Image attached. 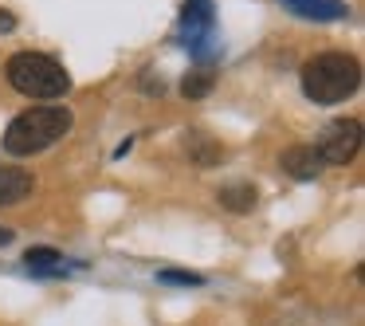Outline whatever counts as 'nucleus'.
I'll return each instance as SVG.
<instances>
[{"label":"nucleus","mask_w":365,"mask_h":326,"mask_svg":"<svg viewBox=\"0 0 365 326\" xmlns=\"http://www.w3.org/2000/svg\"><path fill=\"white\" fill-rule=\"evenodd\" d=\"M12 236H16V232H12V228H4V224H0V248H4V244H12Z\"/></svg>","instance_id":"dca6fc26"},{"label":"nucleus","mask_w":365,"mask_h":326,"mask_svg":"<svg viewBox=\"0 0 365 326\" xmlns=\"http://www.w3.org/2000/svg\"><path fill=\"white\" fill-rule=\"evenodd\" d=\"M279 165H283L294 181H314V177H322L326 161H322V153H318L314 146H291V150L279 158Z\"/></svg>","instance_id":"0eeeda50"},{"label":"nucleus","mask_w":365,"mask_h":326,"mask_svg":"<svg viewBox=\"0 0 365 326\" xmlns=\"http://www.w3.org/2000/svg\"><path fill=\"white\" fill-rule=\"evenodd\" d=\"M142 91H150V95H161V91H165V83H161V75H153V71H142Z\"/></svg>","instance_id":"4468645a"},{"label":"nucleus","mask_w":365,"mask_h":326,"mask_svg":"<svg viewBox=\"0 0 365 326\" xmlns=\"http://www.w3.org/2000/svg\"><path fill=\"white\" fill-rule=\"evenodd\" d=\"M24 268H28V275L56 279V275H67L71 263H67L56 248H28V252H24Z\"/></svg>","instance_id":"1a4fd4ad"},{"label":"nucleus","mask_w":365,"mask_h":326,"mask_svg":"<svg viewBox=\"0 0 365 326\" xmlns=\"http://www.w3.org/2000/svg\"><path fill=\"white\" fill-rule=\"evenodd\" d=\"M299 83H302V95L318 106L346 103L361 87V63L354 56H346V51H322V56L302 63Z\"/></svg>","instance_id":"f257e3e1"},{"label":"nucleus","mask_w":365,"mask_h":326,"mask_svg":"<svg viewBox=\"0 0 365 326\" xmlns=\"http://www.w3.org/2000/svg\"><path fill=\"white\" fill-rule=\"evenodd\" d=\"M36 189L32 173L28 169H12V165H0V208H12L20 200H28Z\"/></svg>","instance_id":"6e6552de"},{"label":"nucleus","mask_w":365,"mask_h":326,"mask_svg":"<svg viewBox=\"0 0 365 326\" xmlns=\"http://www.w3.org/2000/svg\"><path fill=\"white\" fill-rule=\"evenodd\" d=\"M181 91H185V98H205L208 91H212V75H208V71H192V75H185Z\"/></svg>","instance_id":"f8f14e48"},{"label":"nucleus","mask_w":365,"mask_h":326,"mask_svg":"<svg viewBox=\"0 0 365 326\" xmlns=\"http://www.w3.org/2000/svg\"><path fill=\"white\" fill-rule=\"evenodd\" d=\"M318 153H322L326 165H346V161L357 158L361 150V122L357 118H334L330 126L318 134Z\"/></svg>","instance_id":"39448f33"},{"label":"nucleus","mask_w":365,"mask_h":326,"mask_svg":"<svg viewBox=\"0 0 365 326\" xmlns=\"http://www.w3.org/2000/svg\"><path fill=\"white\" fill-rule=\"evenodd\" d=\"M291 16L299 20H318V24H330V20H346L349 9L346 0H279Z\"/></svg>","instance_id":"423d86ee"},{"label":"nucleus","mask_w":365,"mask_h":326,"mask_svg":"<svg viewBox=\"0 0 365 326\" xmlns=\"http://www.w3.org/2000/svg\"><path fill=\"white\" fill-rule=\"evenodd\" d=\"M189 150H192V158H197V165H216V161L224 158V150L220 146H208L205 134H189Z\"/></svg>","instance_id":"9b49d317"},{"label":"nucleus","mask_w":365,"mask_h":326,"mask_svg":"<svg viewBox=\"0 0 365 326\" xmlns=\"http://www.w3.org/2000/svg\"><path fill=\"white\" fill-rule=\"evenodd\" d=\"M71 126H75V114L67 106H36V111H24L9 122L4 150L12 158H32V153H43L48 146H56L59 138H67Z\"/></svg>","instance_id":"f03ea898"},{"label":"nucleus","mask_w":365,"mask_h":326,"mask_svg":"<svg viewBox=\"0 0 365 326\" xmlns=\"http://www.w3.org/2000/svg\"><path fill=\"white\" fill-rule=\"evenodd\" d=\"M181 44L200 67L220 59V28H216L212 0H185L181 9Z\"/></svg>","instance_id":"20e7f679"},{"label":"nucleus","mask_w":365,"mask_h":326,"mask_svg":"<svg viewBox=\"0 0 365 326\" xmlns=\"http://www.w3.org/2000/svg\"><path fill=\"white\" fill-rule=\"evenodd\" d=\"M161 283H177V287H200L205 275H192V271H158Z\"/></svg>","instance_id":"ddd939ff"},{"label":"nucleus","mask_w":365,"mask_h":326,"mask_svg":"<svg viewBox=\"0 0 365 326\" xmlns=\"http://www.w3.org/2000/svg\"><path fill=\"white\" fill-rule=\"evenodd\" d=\"M12 28H16V16L9 9H0V32H12Z\"/></svg>","instance_id":"2eb2a0df"},{"label":"nucleus","mask_w":365,"mask_h":326,"mask_svg":"<svg viewBox=\"0 0 365 326\" xmlns=\"http://www.w3.org/2000/svg\"><path fill=\"white\" fill-rule=\"evenodd\" d=\"M12 91L28 98H59L71 91V75H67L63 63H56L51 56H40V51H16L4 67Z\"/></svg>","instance_id":"7ed1b4c3"},{"label":"nucleus","mask_w":365,"mask_h":326,"mask_svg":"<svg viewBox=\"0 0 365 326\" xmlns=\"http://www.w3.org/2000/svg\"><path fill=\"white\" fill-rule=\"evenodd\" d=\"M216 200H220V208H228V213H252L255 189L252 185H224V189L216 193Z\"/></svg>","instance_id":"9d476101"}]
</instances>
